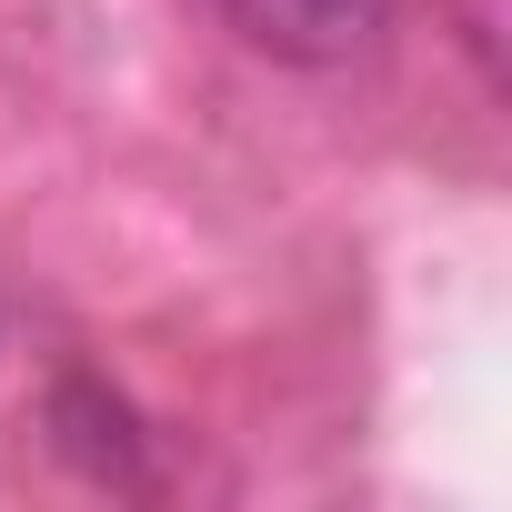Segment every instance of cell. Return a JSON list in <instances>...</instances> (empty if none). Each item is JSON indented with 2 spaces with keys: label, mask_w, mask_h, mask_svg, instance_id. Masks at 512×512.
Returning <instances> with one entry per match:
<instances>
[{
  "label": "cell",
  "mask_w": 512,
  "mask_h": 512,
  "mask_svg": "<svg viewBox=\"0 0 512 512\" xmlns=\"http://www.w3.org/2000/svg\"><path fill=\"white\" fill-rule=\"evenodd\" d=\"M221 21L292 71H332V61H362L392 31V0H221Z\"/></svg>",
  "instance_id": "1"
},
{
  "label": "cell",
  "mask_w": 512,
  "mask_h": 512,
  "mask_svg": "<svg viewBox=\"0 0 512 512\" xmlns=\"http://www.w3.org/2000/svg\"><path fill=\"white\" fill-rule=\"evenodd\" d=\"M51 432H61V452H71V462H81L91 482H121V492H141V482H151L141 422H131V402H121L111 382L71 372V382L51 392Z\"/></svg>",
  "instance_id": "2"
},
{
  "label": "cell",
  "mask_w": 512,
  "mask_h": 512,
  "mask_svg": "<svg viewBox=\"0 0 512 512\" xmlns=\"http://www.w3.org/2000/svg\"><path fill=\"white\" fill-rule=\"evenodd\" d=\"M462 41H472V61H482V81L502 71V0H462Z\"/></svg>",
  "instance_id": "3"
}]
</instances>
